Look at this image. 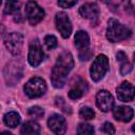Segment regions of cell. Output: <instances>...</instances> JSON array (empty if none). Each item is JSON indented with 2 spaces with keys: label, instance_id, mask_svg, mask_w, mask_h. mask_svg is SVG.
I'll use <instances>...</instances> for the list:
<instances>
[{
  "label": "cell",
  "instance_id": "603a6c76",
  "mask_svg": "<svg viewBox=\"0 0 135 135\" xmlns=\"http://www.w3.org/2000/svg\"><path fill=\"white\" fill-rule=\"evenodd\" d=\"M44 44L46 45V47H47L49 50L55 49V47L57 46V39H56V37L53 36V35H47V36H45V38H44Z\"/></svg>",
  "mask_w": 135,
  "mask_h": 135
},
{
  "label": "cell",
  "instance_id": "7a4b0ae2",
  "mask_svg": "<svg viewBox=\"0 0 135 135\" xmlns=\"http://www.w3.org/2000/svg\"><path fill=\"white\" fill-rule=\"evenodd\" d=\"M131 36V31L121 24L118 20L112 18L109 20V25L107 28V38L111 42H119Z\"/></svg>",
  "mask_w": 135,
  "mask_h": 135
},
{
  "label": "cell",
  "instance_id": "5bb4252c",
  "mask_svg": "<svg viewBox=\"0 0 135 135\" xmlns=\"http://www.w3.org/2000/svg\"><path fill=\"white\" fill-rule=\"evenodd\" d=\"M99 13V8L96 3H85L80 6L79 14L86 19H94L97 17Z\"/></svg>",
  "mask_w": 135,
  "mask_h": 135
},
{
  "label": "cell",
  "instance_id": "484cf974",
  "mask_svg": "<svg viewBox=\"0 0 135 135\" xmlns=\"http://www.w3.org/2000/svg\"><path fill=\"white\" fill-rule=\"evenodd\" d=\"M76 3L77 1H58V5L61 6L62 8H70Z\"/></svg>",
  "mask_w": 135,
  "mask_h": 135
},
{
  "label": "cell",
  "instance_id": "44dd1931",
  "mask_svg": "<svg viewBox=\"0 0 135 135\" xmlns=\"http://www.w3.org/2000/svg\"><path fill=\"white\" fill-rule=\"evenodd\" d=\"M79 116H80L81 118L85 119V120H91V119L94 118L95 113H94V111H93L91 108H89V107H83V108H81L80 111H79Z\"/></svg>",
  "mask_w": 135,
  "mask_h": 135
},
{
  "label": "cell",
  "instance_id": "8992f818",
  "mask_svg": "<svg viewBox=\"0 0 135 135\" xmlns=\"http://www.w3.org/2000/svg\"><path fill=\"white\" fill-rule=\"evenodd\" d=\"M25 14H26L28 22L32 25H36L44 17L43 8H41L37 4V2H35V1H28L26 3V5H25Z\"/></svg>",
  "mask_w": 135,
  "mask_h": 135
},
{
  "label": "cell",
  "instance_id": "cb8c5ba5",
  "mask_svg": "<svg viewBox=\"0 0 135 135\" xmlns=\"http://www.w3.org/2000/svg\"><path fill=\"white\" fill-rule=\"evenodd\" d=\"M56 104L63 111V112H65V113H70L71 112V109H70V107L65 103V101L63 100V98H61V97H57L56 98Z\"/></svg>",
  "mask_w": 135,
  "mask_h": 135
},
{
  "label": "cell",
  "instance_id": "ffe728a7",
  "mask_svg": "<svg viewBox=\"0 0 135 135\" xmlns=\"http://www.w3.org/2000/svg\"><path fill=\"white\" fill-rule=\"evenodd\" d=\"M19 7H20V3L17 1H8L5 3V8H4V13L5 14H17L19 12Z\"/></svg>",
  "mask_w": 135,
  "mask_h": 135
},
{
  "label": "cell",
  "instance_id": "277c9868",
  "mask_svg": "<svg viewBox=\"0 0 135 135\" xmlns=\"http://www.w3.org/2000/svg\"><path fill=\"white\" fill-rule=\"evenodd\" d=\"M46 91V83L40 77L30 79L24 85V92L30 98H37L44 94Z\"/></svg>",
  "mask_w": 135,
  "mask_h": 135
},
{
  "label": "cell",
  "instance_id": "3957f363",
  "mask_svg": "<svg viewBox=\"0 0 135 135\" xmlns=\"http://www.w3.org/2000/svg\"><path fill=\"white\" fill-rule=\"evenodd\" d=\"M109 70V59L105 55L101 54L96 57L94 62L92 63L90 73H91V78L94 81H99L103 78L105 73Z\"/></svg>",
  "mask_w": 135,
  "mask_h": 135
},
{
  "label": "cell",
  "instance_id": "d4e9b609",
  "mask_svg": "<svg viewBox=\"0 0 135 135\" xmlns=\"http://www.w3.org/2000/svg\"><path fill=\"white\" fill-rule=\"evenodd\" d=\"M102 131L108 135H113L115 133V128L111 122H104L102 126Z\"/></svg>",
  "mask_w": 135,
  "mask_h": 135
},
{
  "label": "cell",
  "instance_id": "ac0fdd59",
  "mask_svg": "<svg viewBox=\"0 0 135 135\" xmlns=\"http://www.w3.org/2000/svg\"><path fill=\"white\" fill-rule=\"evenodd\" d=\"M4 123L9 128H16L20 123V116L17 112H8L4 115Z\"/></svg>",
  "mask_w": 135,
  "mask_h": 135
},
{
  "label": "cell",
  "instance_id": "7c38bea8",
  "mask_svg": "<svg viewBox=\"0 0 135 135\" xmlns=\"http://www.w3.org/2000/svg\"><path fill=\"white\" fill-rule=\"evenodd\" d=\"M88 91V85L84 80L81 78H78L75 83H73L70 92H69V97L71 99H78L83 96V94Z\"/></svg>",
  "mask_w": 135,
  "mask_h": 135
},
{
  "label": "cell",
  "instance_id": "4fadbf2b",
  "mask_svg": "<svg viewBox=\"0 0 135 135\" xmlns=\"http://www.w3.org/2000/svg\"><path fill=\"white\" fill-rule=\"evenodd\" d=\"M133 110L132 108L130 107H127V105H120V107H117L114 109L113 111V116L116 120H119V121H123V122H128L132 119L133 117Z\"/></svg>",
  "mask_w": 135,
  "mask_h": 135
},
{
  "label": "cell",
  "instance_id": "d6986e66",
  "mask_svg": "<svg viewBox=\"0 0 135 135\" xmlns=\"http://www.w3.org/2000/svg\"><path fill=\"white\" fill-rule=\"evenodd\" d=\"M77 135H94V128L89 123H80L77 128Z\"/></svg>",
  "mask_w": 135,
  "mask_h": 135
},
{
  "label": "cell",
  "instance_id": "52a82bcc",
  "mask_svg": "<svg viewBox=\"0 0 135 135\" xmlns=\"http://www.w3.org/2000/svg\"><path fill=\"white\" fill-rule=\"evenodd\" d=\"M43 59H44V53L42 51L40 42L37 39H35L30 44L27 60H28V62H30V64L32 66L36 68L43 61Z\"/></svg>",
  "mask_w": 135,
  "mask_h": 135
},
{
  "label": "cell",
  "instance_id": "f1b7e54d",
  "mask_svg": "<svg viewBox=\"0 0 135 135\" xmlns=\"http://www.w3.org/2000/svg\"><path fill=\"white\" fill-rule=\"evenodd\" d=\"M132 130H133V132H135V124L133 126V128H132Z\"/></svg>",
  "mask_w": 135,
  "mask_h": 135
},
{
  "label": "cell",
  "instance_id": "30bf717a",
  "mask_svg": "<svg viewBox=\"0 0 135 135\" xmlns=\"http://www.w3.org/2000/svg\"><path fill=\"white\" fill-rule=\"evenodd\" d=\"M47 126L50 130L56 135H63L66 131V121L64 117L59 114L52 115L47 120Z\"/></svg>",
  "mask_w": 135,
  "mask_h": 135
},
{
  "label": "cell",
  "instance_id": "f546056e",
  "mask_svg": "<svg viewBox=\"0 0 135 135\" xmlns=\"http://www.w3.org/2000/svg\"><path fill=\"white\" fill-rule=\"evenodd\" d=\"M134 62H135V54H134Z\"/></svg>",
  "mask_w": 135,
  "mask_h": 135
},
{
  "label": "cell",
  "instance_id": "9a60e30c",
  "mask_svg": "<svg viewBox=\"0 0 135 135\" xmlns=\"http://www.w3.org/2000/svg\"><path fill=\"white\" fill-rule=\"evenodd\" d=\"M75 45L76 47L82 52L85 50H89V45H90V38L86 32L84 31H78L75 35Z\"/></svg>",
  "mask_w": 135,
  "mask_h": 135
},
{
  "label": "cell",
  "instance_id": "9c48e42d",
  "mask_svg": "<svg viewBox=\"0 0 135 135\" xmlns=\"http://www.w3.org/2000/svg\"><path fill=\"white\" fill-rule=\"evenodd\" d=\"M96 105L102 112H108L114 107V98L105 90H101L96 95Z\"/></svg>",
  "mask_w": 135,
  "mask_h": 135
},
{
  "label": "cell",
  "instance_id": "5b68a950",
  "mask_svg": "<svg viewBox=\"0 0 135 135\" xmlns=\"http://www.w3.org/2000/svg\"><path fill=\"white\" fill-rule=\"evenodd\" d=\"M4 44L13 55H18L23 45V36L20 33H9L4 37Z\"/></svg>",
  "mask_w": 135,
  "mask_h": 135
},
{
  "label": "cell",
  "instance_id": "4316f807",
  "mask_svg": "<svg viewBox=\"0 0 135 135\" xmlns=\"http://www.w3.org/2000/svg\"><path fill=\"white\" fill-rule=\"evenodd\" d=\"M79 57L81 60H88L90 57H91V52L90 50H85V51H82L79 53Z\"/></svg>",
  "mask_w": 135,
  "mask_h": 135
},
{
  "label": "cell",
  "instance_id": "2e32d148",
  "mask_svg": "<svg viewBox=\"0 0 135 135\" xmlns=\"http://www.w3.org/2000/svg\"><path fill=\"white\" fill-rule=\"evenodd\" d=\"M39 133H40V126L34 120H28L25 123H23L20 130L21 135H39Z\"/></svg>",
  "mask_w": 135,
  "mask_h": 135
},
{
  "label": "cell",
  "instance_id": "e0dca14e",
  "mask_svg": "<svg viewBox=\"0 0 135 135\" xmlns=\"http://www.w3.org/2000/svg\"><path fill=\"white\" fill-rule=\"evenodd\" d=\"M116 58L117 60L121 63L120 64V73L121 75H127L129 74L131 71H132V64L130 63V61L128 60V57L126 56V54L123 52H118L117 55H116Z\"/></svg>",
  "mask_w": 135,
  "mask_h": 135
},
{
  "label": "cell",
  "instance_id": "6da1fadb",
  "mask_svg": "<svg viewBox=\"0 0 135 135\" xmlns=\"http://www.w3.org/2000/svg\"><path fill=\"white\" fill-rule=\"evenodd\" d=\"M73 66H74V60L72 54L70 52H62L57 58L54 68L52 69V75H51L52 84L57 89L62 88L65 84L68 74L71 72Z\"/></svg>",
  "mask_w": 135,
  "mask_h": 135
},
{
  "label": "cell",
  "instance_id": "83f0119b",
  "mask_svg": "<svg viewBox=\"0 0 135 135\" xmlns=\"http://www.w3.org/2000/svg\"><path fill=\"white\" fill-rule=\"evenodd\" d=\"M1 135H12L9 132H7V131H4V132H2L1 133Z\"/></svg>",
  "mask_w": 135,
  "mask_h": 135
},
{
  "label": "cell",
  "instance_id": "8fae6325",
  "mask_svg": "<svg viewBox=\"0 0 135 135\" xmlns=\"http://www.w3.org/2000/svg\"><path fill=\"white\" fill-rule=\"evenodd\" d=\"M117 92V97L120 101L128 102L134 99L135 97V86L132 85L130 82H122L116 90Z\"/></svg>",
  "mask_w": 135,
  "mask_h": 135
},
{
  "label": "cell",
  "instance_id": "ba28073f",
  "mask_svg": "<svg viewBox=\"0 0 135 135\" xmlns=\"http://www.w3.org/2000/svg\"><path fill=\"white\" fill-rule=\"evenodd\" d=\"M55 22H56V27L61 34V36L63 38H69L72 33V23L70 21L69 16L64 12L57 13L55 17Z\"/></svg>",
  "mask_w": 135,
  "mask_h": 135
},
{
  "label": "cell",
  "instance_id": "7402d4cb",
  "mask_svg": "<svg viewBox=\"0 0 135 135\" xmlns=\"http://www.w3.org/2000/svg\"><path fill=\"white\" fill-rule=\"evenodd\" d=\"M43 114H44V112H43L42 108L37 107V105L32 107V108L28 110V115H30L32 118H34V119L41 118V117L43 116Z\"/></svg>",
  "mask_w": 135,
  "mask_h": 135
}]
</instances>
